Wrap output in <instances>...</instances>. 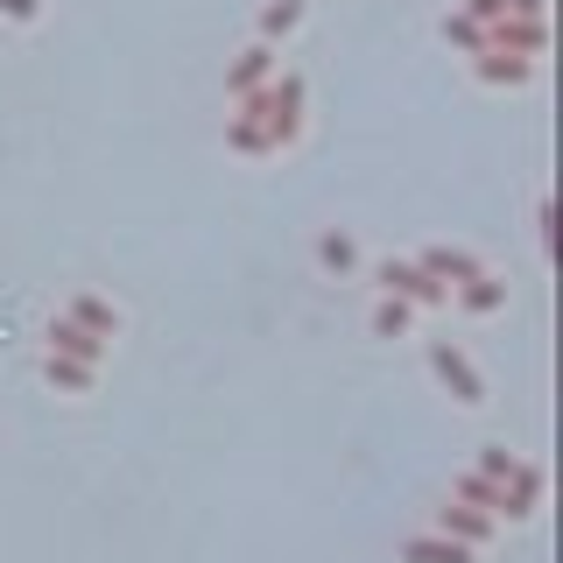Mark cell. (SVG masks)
Returning <instances> with one entry per match:
<instances>
[{
    "label": "cell",
    "mask_w": 563,
    "mask_h": 563,
    "mask_svg": "<svg viewBox=\"0 0 563 563\" xmlns=\"http://www.w3.org/2000/svg\"><path fill=\"white\" fill-rule=\"evenodd\" d=\"M0 8H8L14 22H29V14H35V0H0Z\"/></svg>",
    "instance_id": "3"
},
{
    "label": "cell",
    "mask_w": 563,
    "mask_h": 563,
    "mask_svg": "<svg viewBox=\"0 0 563 563\" xmlns=\"http://www.w3.org/2000/svg\"><path fill=\"white\" fill-rule=\"evenodd\" d=\"M261 70H268V49H254V57H246V64L233 70V92H246V85H254V78H261Z\"/></svg>",
    "instance_id": "2"
},
{
    "label": "cell",
    "mask_w": 563,
    "mask_h": 563,
    "mask_svg": "<svg viewBox=\"0 0 563 563\" xmlns=\"http://www.w3.org/2000/svg\"><path fill=\"white\" fill-rule=\"evenodd\" d=\"M437 374H444V380H451V387H457L465 401L479 395V380H472V366H465V360H451V352H437Z\"/></svg>",
    "instance_id": "1"
}]
</instances>
